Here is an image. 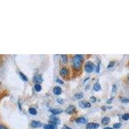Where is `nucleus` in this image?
<instances>
[{"instance_id": "20", "label": "nucleus", "mask_w": 129, "mask_h": 129, "mask_svg": "<svg viewBox=\"0 0 129 129\" xmlns=\"http://www.w3.org/2000/svg\"><path fill=\"white\" fill-rule=\"evenodd\" d=\"M122 118H123V120H125V121H127V120L129 119V113H126V114H123V116H122Z\"/></svg>"}, {"instance_id": "12", "label": "nucleus", "mask_w": 129, "mask_h": 129, "mask_svg": "<svg viewBox=\"0 0 129 129\" xmlns=\"http://www.w3.org/2000/svg\"><path fill=\"white\" fill-rule=\"evenodd\" d=\"M63 111L61 109H54L50 110V112H51L54 115L60 114H61Z\"/></svg>"}, {"instance_id": "16", "label": "nucleus", "mask_w": 129, "mask_h": 129, "mask_svg": "<svg viewBox=\"0 0 129 129\" xmlns=\"http://www.w3.org/2000/svg\"><path fill=\"white\" fill-rule=\"evenodd\" d=\"M101 89V85L99 83H95V85H94V90H96V91H98Z\"/></svg>"}, {"instance_id": "33", "label": "nucleus", "mask_w": 129, "mask_h": 129, "mask_svg": "<svg viewBox=\"0 0 129 129\" xmlns=\"http://www.w3.org/2000/svg\"><path fill=\"white\" fill-rule=\"evenodd\" d=\"M104 129H114V128H111V127H106V128H104Z\"/></svg>"}, {"instance_id": "10", "label": "nucleus", "mask_w": 129, "mask_h": 129, "mask_svg": "<svg viewBox=\"0 0 129 129\" xmlns=\"http://www.w3.org/2000/svg\"><path fill=\"white\" fill-rule=\"evenodd\" d=\"M34 81L36 83H37V84L38 83H41V82H43V78L41 77V75H37L34 78Z\"/></svg>"}, {"instance_id": "28", "label": "nucleus", "mask_w": 129, "mask_h": 129, "mask_svg": "<svg viewBox=\"0 0 129 129\" xmlns=\"http://www.w3.org/2000/svg\"><path fill=\"white\" fill-rule=\"evenodd\" d=\"M112 99H113V98H111V99H109V100L107 101V104H111V103H112Z\"/></svg>"}, {"instance_id": "6", "label": "nucleus", "mask_w": 129, "mask_h": 129, "mask_svg": "<svg viewBox=\"0 0 129 129\" xmlns=\"http://www.w3.org/2000/svg\"><path fill=\"white\" fill-rule=\"evenodd\" d=\"M80 107L82 109H85V108H90L91 107V104L89 102H85V101H80L79 103Z\"/></svg>"}, {"instance_id": "21", "label": "nucleus", "mask_w": 129, "mask_h": 129, "mask_svg": "<svg viewBox=\"0 0 129 129\" xmlns=\"http://www.w3.org/2000/svg\"><path fill=\"white\" fill-rule=\"evenodd\" d=\"M75 97L78 99H80L83 98V93H77L75 94Z\"/></svg>"}, {"instance_id": "14", "label": "nucleus", "mask_w": 129, "mask_h": 129, "mask_svg": "<svg viewBox=\"0 0 129 129\" xmlns=\"http://www.w3.org/2000/svg\"><path fill=\"white\" fill-rule=\"evenodd\" d=\"M110 121H111V119L109 117H104L101 120V123L103 125H107L110 123Z\"/></svg>"}, {"instance_id": "3", "label": "nucleus", "mask_w": 129, "mask_h": 129, "mask_svg": "<svg viewBox=\"0 0 129 129\" xmlns=\"http://www.w3.org/2000/svg\"><path fill=\"white\" fill-rule=\"evenodd\" d=\"M50 122L52 123H54V124H56V125H60L61 123V121H60V119L59 117L55 116L54 115V116H50Z\"/></svg>"}, {"instance_id": "23", "label": "nucleus", "mask_w": 129, "mask_h": 129, "mask_svg": "<svg viewBox=\"0 0 129 129\" xmlns=\"http://www.w3.org/2000/svg\"><path fill=\"white\" fill-rule=\"evenodd\" d=\"M121 102L123 103H129V99L123 98L121 99Z\"/></svg>"}, {"instance_id": "13", "label": "nucleus", "mask_w": 129, "mask_h": 129, "mask_svg": "<svg viewBox=\"0 0 129 129\" xmlns=\"http://www.w3.org/2000/svg\"><path fill=\"white\" fill-rule=\"evenodd\" d=\"M60 73L62 76H66L68 74V69L67 68L63 67L60 70Z\"/></svg>"}, {"instance_id": "2", "label": "nucleus", "mask_w": 129, "mask_h": 129, "mask_svg": "<svg viewBox=\"0 0 129 129\" xmlns=\"http://www.w3.org/2000/svg\"><path fill=\"white\" fill-rule=\"evenodd\" d=\"M85 71L87 72H92L94 69V65L92 61H87L85 65Z\"/></svg>"}, {"instance_id": "7", "label": "nucleus", "mask_w": 129, "mask_h": 129, "mask_svg": "<svg viewBox=\"0 0 129 129\" xmlns=\"http://www.w3.org/2000/svg\"><path fill=\"white\" fill-rule=\"evenodd\" d=\"M44 129H57V127L56 124L54 123H50V124H46L43 126Z\"/></svg>"}, {"instance_id": "29", "label": "nucleus", "mask_w": 129, "mask_h": 129, "mask_svg": "<svg viewBox=\"0 0 129 129\" xmlns=\"http://www.w3.org/2000/svg\"><path fill=\"white\" fill-rule=\"evenodd\" d=\"M56 81H57V83H60V84H63V81H62L61 80H60V79H57V80H56Z\"/></svg>"}, {"instance_id": "4", "label": "nucleus", "mask_w": 129, "mask_h": 129, "mask_svg": "<svg viewBox=\"0 0 129 129\" xmlns=\"http://www.w3.org/2000/svg\"><path fill=\"white\" fill-rule=\"evenodd\" d=\"M99 127V124L97 123H89L86 125V129H97Z\"/></svg>"}, {"instance_id": "24", "label": "nucleus", "mask_w": 129, "mask_h": 129, "mask_svg": "<svg viewBox=\"0 0 129 129\" xmlns=\"http://www.w3.org/2000/svg\"><path fill=\"white\" fill-rule=\"evenodd\" d=\"M117 89V87L116 85H113L112 86V92L114 93V92H116Z\"/></svg>"}, {"instance_id": "15", "label": "nucleus", "mask_w": 129, "mask_h": 129, "mask_svg": "<svg viewBox=\"0 0 129 129\" xmlns=\"http://www.w3.org/2000/svg\"><path fill=\"white\" fill-rule=\"evenodd\" d=\"M29 112L30 114H31L32 115H36L37 114V111L36 110L34 109V108H32V107H31L30 109H29Z\"/></svg>"}, {"instance_id": "8", "label": "nucleus", "mask_w": 129, "mask_h": 129, "mask_svg": "<svg viewBox=\"0 0 129 129\" xmlns=\"http://www.w3.org/2000/svg\"><path fill=\"white\" fill-rule=\"evenodd\" d=\"M76 122L78 123H80V124H84L87 122V119L84 117H80L76 119Z\"/></svg>"}, {"instance_id": "19", "label": "nucleus", "mask_w": 129, "mask_h": 129, "mask_svg": "<svg viewBox=\"0 0 129 129\" xmlns=\"http://www.w3.org/2000/svg\"><path fill=\"white\" fill-rule=\"evenodd\" d=\"M19 74H20L21 78H22L23 80H24L25 81H28V78H27V76H25V74H23V73H22V72H20V73H19Z\"/></svg>"}, {"instance_id": "5", "label": "nucleus", "mask_w": 129, "mask_h": 129, "mask_svg": "<svg viewBox=\"0 0 129 129\" xmlns=\"http://www.w3.org/2000/svg\"><path fill=\"white\" fill-rule=\"evenodd\" d=\"M76 111V107H74V105H70L66 109L65 112L68 114H72L73 113Z\"/></svg>"}, {"instance_id": "31", "label": "nucleus", "mask_w": 129, "mask_h": 129, "mask_svg": "<svg viewBox=\"0 0 129 129\" xmlns=\"http://www.w3.org/2000/svg\"><path fill=\"white\" fill-rule=\"evenodd\" d=\"M62 129H70V127H67V125H64L63 127V128H62Z\"/></svg>"}, {"instance_id": "18", "label": "nucleus", "mask_w": 129, "mask_h": 129, "mask_svg": "<svg viewBox=\"0 0 129 129\" xmlns=\"http://www.w3.org/2000/svg\"><path fill=\"white\" fill-rule=\"evenodd\" d=\"M121 125H122V124H121V123H114V124L113 125V128L114 129H118L121 127Z\"/></svg>"}, {"instance_id": "25", "label": "nucleus", "mask_w": 129, "mask_h": 129, "mask_svg": "<svg viewBox=\"0 0 129 129\" xmlns=\"http://www.w3.org/2000/svg\"><path fill=\"white\" fill-rule=\"evenodd\" d=\"M115 65V61H111L109 63V65H108V68H111L113 66Z\"/></svg>"}, {"instance_id": "9", "label": "nucleus", "mask_w": 129, "mask_h": 129, "mask_svg": "<svg viewBox=\"0 0 129 129\" xmlns=\"http://www.w3.org/2000/svg\"><path fill=\"white\" fill-rule=\"evenodd\" d=\"M31 125L33 128H37V127H41L42 126V123L41 122L37 121H32Z\"/></svg>"}, {"instance_id": "1", "label": "nucleus", "mask_w": 129, "mask_h": 129, "mask_svg": "<svg viewBox=\"0 0 129 129\" xmlns=\"http://www.w3.org/2000/svg\"><path fill=\"white\" fill-rule=\"evenodd\" d=\"M83 57L81 54H76L74 55L72 63H73V67L76 70H80L82 65V62H83Z\"/></svg>"}, {"instance_id": "26", "label": "nucleus", "mask_w": 129, "mask_h": 129, "mask_svg": "<svg viewBox=\"0 0 129 129\" xmlns=\"http://www.w3.org/2000/svg\"><path fill=\"white\" fill-rule=\"evenodd\" d=\"M90 100L91 101L92 103H94L96 102V98L94 96H92L90 98Z\"/></svg>"}, {"instance_id": "11", "label": "nucleus", "mask_w": 129, "mask_h": 129, "mask_svg": "<svg viewBox=\"0 0 129 129\" xmlns=\"http://www.w3.org/2000/svg\"><path fill=\"white\" fill-rule=\"evenodd\" d=\"M54 94L55 95H60L61 94V88L60 86H55L53 89Z\"/></svg>"}, {"instance_id": "32", "label": "nucleus", "mask_w": 129, "mask_h": 129, "mask_svg": "<svg viewBox=\"0 0 129 129\" xmlns=\"http://www.w3.org/2000/svg\"><path fill=\"white\" fill-rule=\"evenodd\" d=\"M101 109H102V110L103 111H106V107H104V106H103V107H101Z\"/></svg>"}, {"instance_id": "17", "label": "nucleus", "mask_w": 129, "mask_h": 129, "mask_svg": "<svg viewBox=\"0 0 129 129\" xmlns=\"http://www.w3.org/2000/svg\"><path fill=\"white\" fill-rule=\"evenodd\" d=\"M61 56V57H62L63 62L64 63H67V60H68L67 55H66V54H62Z\"/></svg>"}, {"instance_id": "34", "label": "nucleus", "mask_w": 129, "mask_h": 129, "mask_svg": "<svg viewBox=\"0 0 129 129\" xmlns=\"http://www.w3.org/2000/svg\"></svg>"}, {"instance_id": "30", "label": "nucleus", "mask_w": 129, "mask_h": 129, "mask_svg": "<svg viewBox=\"0 0 129 129\" xmlns=\"http://www.w3.org/2000/svg\"><path fill=\"white\" fill-rule=\"evenodd\" d=\"M0 129H8L6 127H5L3 125H0Z\"/></svg>"}, {"instance_id": "27", "label": "nucleus", "mask_w": 129, "mask_h": 129, "mask_svg": "<svg viewBox=\"0 0 129 129\" xmlns=\"http://www.w3.org/2000/svg\"><path fill=\"white\" fill-rule=\"evenodd\" d=\"M57 101L58 103H60V104H63V103H64L63 99H61V98L57 99Z\"/></svg>"}, {"instance_id": "22", "label": "nucleus", "mask_w": 129, "mask_h": 129, "mask_svg": "<svg viewBox=\"0 0 129 129\" xmlns=\"http://www.w3.org/2000/svg\"><path fill=\"white\" fill-rule=\"evenodd\" d=\"M35 90L37 91V92H39V91H41V86L39 84H36L34 86Z\"/></svg>"}]
</instances>
